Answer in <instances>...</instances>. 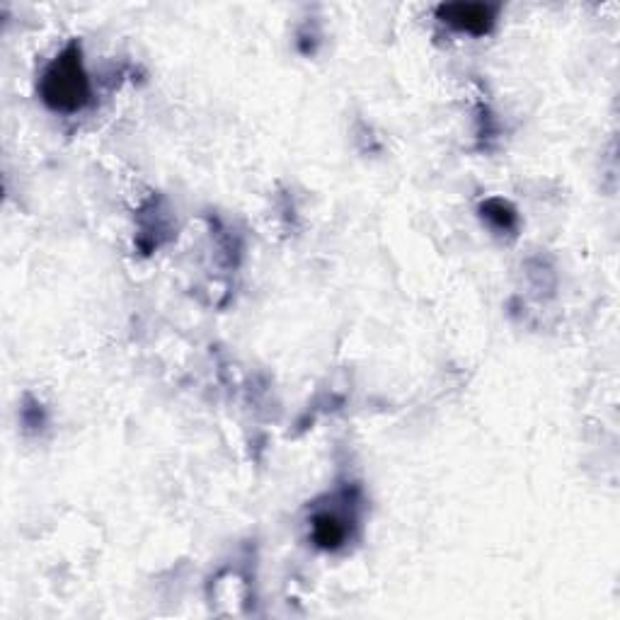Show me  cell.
Masks as SVG:
<instances>
[{
	"instance_id": "6da1fadb",
	"label": "cell",
	"mask_w": 620,
	"mask_h": 620,
	"mask_svg": "<svg viewBox=\"0 0 620 620\" xmlns=\"http://www.w3.org/2000/svg\"><path fill=\"white\" fill-rule=\"evenodd\" d=\"M42 97L56 112H76L88 102L90 83L78 47H68L47 68L42 78Z\"/></svg>"
},
{
	"instance_id": "7a4b0ae2",
	"label": "cell",
	"mask_w": 620,
	"mask_h": 620,
	"mask_svg": "<svg viewBox=\"0 0 620 620\" xmlns=\"http://www.w3.org/2000/svg\"><path fill=\"white\" fill-rule=\"evenodd\" d=\"M441 15H444L446 22L456 27V30H463L470 34L487 32L492 27V20H495V10L487 8V5H478V3L446 5V8H441Z\"/></svg>"
},
{
	"instance_id": "3957f363",
	"label": "cell",
	"mask_w": 620,
	"mask_h": 620,
	"mask_svg": "<svg viewBox=\"0 0 620 620\" xmlns=\"http://www.w3.org/2000/svg\"><path fill=\"white\" fill-rule=\"evenodd\" d=\"M313 538L320 548H340L347 538V526L337 514H318L313 521Z\"/></svg>"
}]
</instances>
